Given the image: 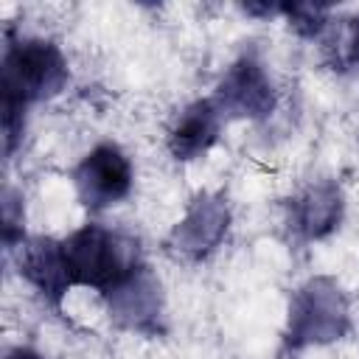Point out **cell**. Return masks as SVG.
Instances as JSON below:
<instances>
[{
  "label": "cell",
  "mask_w": 359,
  "mask_h": 359,
  "mask_svg": "<svg viewBox=\"0 0 359 359\" xmlns=\"http://www.w3.org/2000/svg\"><path fill=\"white\" fill-rule=\"evenodd\" d=\"M351 331V300L342 283L331 275H311L303 280L286 309L283 345L289 351L320 348L339 342Z\"/></svg>",
  "instance_id": "obj_2"
},
{
  "label": "cell",
  "mask_w": 359,
  "mask_h": 359,
  "mask_svg": "<svg viewBox=\"0 0 359 359\" xmlns=\"http://www.w3.org/2000/svg\"><path fill=\"white\" fill-rule=\"evenodd\" d=\"M135 185V168L129 154L118 143L93 146L73 168V188L87 210H107L121 205Z\"/></svg>",
  "instance_id": "obj_7"
},
{
  "label": "cell",
  "mask_w": 359,
  "mask_h": 359,
  "mask_svg": "<svg viewBox=\"0 0 359 359\" xmlns=\"http://www.w3.org/2000/svg\"><path fill=\"white\" fill-rule=\"evenodd\" d=\"M70 81L67 56L53 39L17 36L6 42L0 67V95L25 107L59 95Z\"/></svg>",
  "instance_id": "obj_3"
},
{
  "label": "cell",
  "mask_w": 359,
  "mask_h": 359,
  "mask_svg": "<svg viewBox=\"0 0 359 359\" xmlns=\"http://www.w3.org/2000/svg\"><path fill=\"white\" fill-rule=\"evenodd\" d=\"M345 194L334 180H314L286 202V230L300 244H314L339 230Z\"/></svg>",
  "instance_id": "obj_8"
},
{
  "label": "cell",
  "mask_w": 359,
  "mask_h": 359,
  "mask_svg": "<svg viewBox=\"0 0 359 359\" xmlns=\"http://www.w3.org/2000/svg\"><path fill=\"white\" fill-rule=\"evenodd\" d=\"M25 241V208L22 194L11 185L3 188V244L6 250H17Z\"/></svg>",
  "instance_id": "obj_12"
},
{
  "label": "cell",
  "mask_w": 359,
  "mask_h": 359,
  "mask_svg": "<svg viewBox=\"0 0 359 359\" xmlns=\"http://www.w3.org/2000/svg\"><path fill=\"white\" fill-rule=\"evenodd\" d=\"M356 67H359V56H356Z\"/></svg>",
  "instance_id": "obj_14"
},
{
  "label": "cell",
  "mask_w": 359,
  "mask_h": 359,
  "mask_svg": "<svg viewBox=\"0 0 359 359\" xmlns=\"http://www.w3.org/2000/svg\"><path fill=\"white\" fill-rule=\"evenodd\" d=\"M222 126H224V115L213 98L191 101L168 126V135H165L168 154L177 163H191L205 157L216 146Z\"/></svg>",
  "instance_id": "obj_10"
},
{
  "label": "cell",
  "mask_w": 359,
  "mask_h": 359,
  "mask_svg": "<svg viewBox=\"0 0 359 359\" xmlns=\"http://www.w3.org/2000/svg\"><path fill=\"white\" fill-rule=\"evenodd\" d=\"M3 359H45L39 351H34V348H28V345H17V348H11V351H6V356Z\"/></svg>",
  "instance_id": "obj_13"
},
{
  "label": "cell",
  "mask_w": 359,
  "mask_h": 359,
  "mask_svg": "<svg viewBox=\"0 0 359 359\" xmlns=\"http://www.w3.org/2000/svg\"><path fill=\"white\" fill-rule=\"evenodd\" d=\"M213 101L224 121H266L278 107V90L266 65L252 50H244L222 73Z\"/></svg>",
  "instance_id": "obj_4"
},
{
  "label": "cell",
  "mask_w": 359,
  "mask_h": 359,
  "mask_svg": "<svg viewBox=\"0 0 359 359\" xmlns=\"http://www.w3.org/2000/svg\"><path fill=\"white\" fill-rule=\"evenodd\" d=\"M109 320L140 337H160L165 331V294L154 269L143 261L115 289L104 294Z\"/></svg>",
  "instance_id": "obj_5"
},
{
  "label": "cell",
  "mask_w": 359,
  "mask_h": 359,
  "mask_svg": "<svg viewBox=\"0 0 359 359\" xmlns=\"http://www.w3.org/2000/svg\"><path fill=\"white\" fill-rule=\"evenodd\" d=\"M17 269H20V278L42 297L45 306L56 311L62 309L67 292L73 289L62 241L48 236L25 238L17 247Z\"/></svg>",
  "instance_id": "obj_9"
},
{
  "label": "cell",
  "mask_w": 359,
  "mask_h": 359,
  "mask_svg": "<svg viewBox=\"0 0 359 359\" xmlns=\"http://www.w3.org/2000/svg\"><path fill=\"white\" fill-rule=\"evenodd\" d=\"M230 222H233V210H230V202L222 191L196 194L168 233L171 255L191 261V264L205 261L227 238Z\"/></svg>",
  "instance_id": "obj_6"
},
{
  "label": "cell",
  "mask_w": 359,
  "mask_h": 359,
  "mask_svg": "<svg viewBox=\"0 0 359 359\" xmlns=\"http://www.w3.org/2000/svg\"><path fill=\"white\" fill-rule=\"evenodd\" d=\"M278 14H283L289 28L297 36H306V39L320 36L331 25V17H328L331 8L317 6V3H283V6H278Z\"/></svg>",
  "instance_id": "obj_11"
},
{
  "label": "cell",
  "mask_w": 359,
  "mask_h": 359,
  "mask_svg": "<svg viewBox=\"0 0 359 359\" xmlns=\"http://www.w3.org/2000/svg\"><path fill=\"white\" fill-rule=\"evenodd\" d=\"M62 250L73 286L95 289L101 297L143 264L135 238L95 222L73 230L62 241Z\"/></svg>",
  "instance_id": "obj_1"
}]
</instances>
